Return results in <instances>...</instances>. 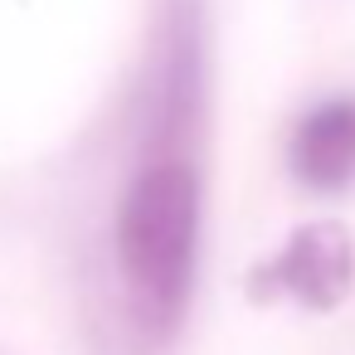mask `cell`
Wrapping results in <instances>:
<instances>
[{"label": "cell", "instance_id": "4", "mask_svg": "<svg viewBox=\"0 0 355 355\" xmlns=\"http://www.w3.org/2000/svg\"><path fill=\"white\" fill-rule=\"evenodd\" d=\"M287 171L311 195H340L355 185V93L321 98L287 137Z\"/></svg>", "mask_w": 355, "mask_h": 355}, {"label": "cell", "instance_id": "3", "mask_svg": "<svg viewBox=\"0 0 355 355\" xmlns=\"http://www.w3.org/2000/svg\"><path fill=\"white\" fill-rule=\"evenodd\" d=\"M205 117V25L195 0H171L161 25V64L146 122V156H185V137Z\"/></svg>", "mask_w": 355, "mask_h": 355}, {"label": "cell", "instance_id": "1", "mask_svg": "<svg viewBox=\"0 0 355 355\" xmlns=\"http://www.w3.org/2000/svg\"><path fill=\"white\" fill-rule=\"evenodd\" d=\"M200 219L205 190L190 156H146L122 190L112 248L127 306L151 345H166L185 321L200 263Z\"/></svg>", "mask_w": 355, "mask_h": 355}, {"label": "cell", "instance_id": "2", "mask_svg": "<svg viewBox=\"0 0 355 355\" xmlns=\"http://www.w3.org/2000/svg\"><path fill=\"white\" fill-rule=\"evenodd\" d=\"M253 306L297 302L316 316H331L355 292V234L340 219H306L297 224L277 253L258 258L243 277Z\"/></svg>", "mask_w": 355, "mask_h": 355}]
</instances>
